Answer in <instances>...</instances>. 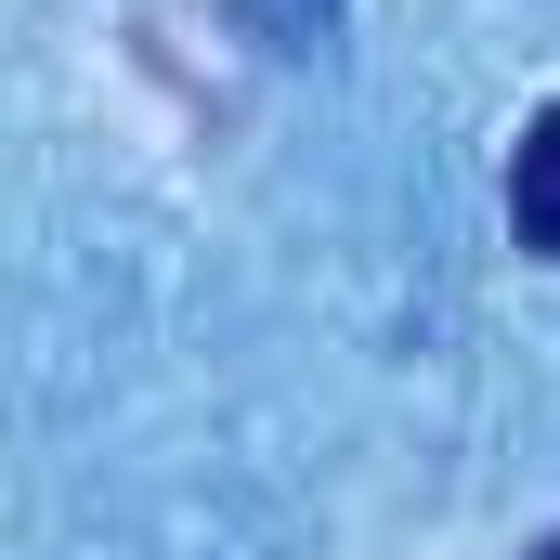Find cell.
Wrapping results in <instances>:
<instances>
[{
    "label": "cell",
    "mask_w": 560,
    "mask_h": 560,
    "mask_svg": "<svg viewBox=\"0 0 560 560\" xmlns=\"http://www.w3.org/2000/svg\"><path fill=\"white\" fill-rule=\"evenodd\" d=\"M509 235H522L535 261H560V105L522 131V156H509Z\"/></svg>",
    "instance_id": "1"
},
{
    "label": "cell",
    "mask_w": 560,
    "mask_h": 560,
    "mask_svg": "<svg viewBox=\"0 0 560 560\" xmlns=\"http://www.w3.org/2000/svg\"><path fill=\"white\" fill-rule=\"evenodd\" d=\"M535 560H560V535H548V548H535Z\"/></svg>",
    "instance_id": "2"
}]
</instances>
